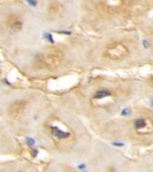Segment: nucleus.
<instances>
[{"label": "nucleus", "mask_w": 153, "mask_h": 172, "mask_svg": "<svg viewBox=\"0 0 153 172\" xmlns=\"http://www.w3.org/2000/svg\"><path fill=\"white\" fill-rule=\"evenodd\" d=\"M16 14L18 13H9L4 22L7 32L11 35H19L25 30V21Z\"/></svg>", "instance_id": "1"}, {"label": "nucleus", "mask_w": 153, "mask_h": 172, "mask_svg": "<svg viewBox=\"0 0 153 172\" xmlns=\"http://www.w3.org/2000/svg\"><path fill=\"white\" fill-rule=\"evenodd\" d=\"M60 61V56L56 53H44L37 56V63L42 67H53Z\"/></svg>", "instance_id": "2"}, {"label": "nucleus", "mask_w": 153, "mask_h": 172, "mask_svg": "<svg viewBox=\"0 0 153 172\" xmlns=\"http://www.w3.org/2000/svg\"><path fill=\"white\" fill-rule=\"evenodd\" d=\"M128 54V49L123 44H114L109 46L105 51V56L110 59H120Z\"/></svg>", "instance_id": "3"}, {"label": "nucleus", "mask_w": 153, "mask_h": 172, "mask_svg": "<svg viewBox=\"0 0 153 172\" xmlns=\"http://www.w3.org/2000/svg\"><path fill=\"white\" fill-rule=\"evenodd\" d=\"M26 108V104L24 102H14L9 106L8 108V111H9V114L11 116H18L21 113H23V111Z\"/></svg>", "instance_id": "4"}, {"label": "nucleus", "mask_w": 153, "mask_h": 172, "mask_svg": "<svg viewBox=\"0 0 153 172\" xmlns=\"http://www.w3.org/2000/svg\"><path fill=\"white\" fill-rule=\"evenodd\" d=\"M50 131H51V134H52L57 140H65V139H67V137L71 136L70 132L61 130L60 128H58L57 126H51L50 127Z\"/></svg>", "instance_id": "5"}, {"label": "nucleus", "mask_w": 153, "mask_h": 172, "mask_svg": "<svg viewBox=\"0 0 153 172\" xmlns=\"http://www.w3.org/2000/svg\"><path fill=\"white\" fill-rule=\"evenodd\" d=\"M134 128L136 130H137L138 132H141V131H145L146 130V128L148 126V119L146 118H136L134 120Z\"/></svg>", "instance_id": "6"}, {"label": "nucleus", "mask_w": 153, "mask_h": 172, "mask_svg": "<svg viewBox=\"0 0 153 172\" xmlns=\"http://www.w3.org/2000/svg\"><path fill=\"white\" fill-rule=\"evenodd\" d=\"M112 96V93L110 92L109 90H99L95 93L94 95V99H98V100H101V99H104L106 97H110Z\"/></svg>", "instance_id": "7"}, {"label": "nucleus", "mask_w": 153, "mask_h": 172, "mask_svg": "<svg viewBox=\"0 0 153 172\" xmlns=\"http://www.w3.org/2000/svg\"><path fill=\"white\" fill-rule=\"evenodd\" d=\"M25 141H26V144H27L29 147H31V148H34V146L36 145L35 139H33V137H31V136H26Z\"/></svg>", "instance_id": "8"}, {"label": "nucleus", "mask_w": 153, "mask_h": 172, "mask_svg": "<svg viewBox=\"0 0 153 172\" xmlns=\"http://www.w3.org/2000/svg\"><path fill=\"white\" fill-rule=\"evenodd\" d=\"M132 114V110L130 108H124L122 111H121V115L122 116H125V117H128Z\"/></svg>", "instance_id": "9"}, {"label": "nucleus", "mask_w": 153, "mask_h": 172, "mask_svg": "<svg viewBox=\"0 0 153 172\" xmlns=\"http://www.w3.org/2000/svg\"><path fill=\"white\" fill-rule=\"evenodd\" d=\"M44 38L47 40V41H49L51 44H54V40H53V37H52V35H51V34H49V33H45L44 34Z\"/></svg>", "instance_id": "10"}, {"label": "nucleus", "mask_w": 153, "mask_h": 172, "mask_svg": "<svg viewBox=\"0 0 153 172\" xmlns=\"http://www.w3.org/2000/svg\"><path fill=\"white\" fill-rule=\"evenodd\" d=\"M76 168H78L79 170H81L82 172H84L85 170H87V165L85 164V163H82V164H79L78 166H76Z\"/></svg>", "instance_id": "11"}, {"label": "nucleus", "mask_w": 153, "mask_h": 172, "mask_svg": "<svg viewBox=\"0 0 153 172\" xmlns=\"http://www.w3.org/2000/svg\"><path fill=\"white\" fill-rule=\"evenodd\" d=\"M111 145L113 146V147H118V148H122V147H124V146H125V144L122 143V142H112Z\"/></svg>", "instance_id": "12"}, {"label": "nucleus", "mask_w": 153, "mask_h": 172, "mask_svg": "<svg viewBox=\"0 0 153 172\" xmlns=\"http://www.w3.org/2000/svg\"><path fill=\"white\" fill-rule=\"evenodd\" d=\"M142 46H143L144 49H148V48L150 47L149 41H147V40H143V41H142Z\"/></svg>", "instance_id": "13"}, {"label": "nucleus", "mask_w": 153, "mask_h": 172, "mask_svg": "<svg viewBox=\"0 0 153 172\" xmlns=\"http://www.w3.org/2000/svg\"><path fill=\"white\" fill-rule=\"evenodd\" d=\"M38 153H39L38 149H36V148H32V156H33V158L37 157V156H38Z\"/></svg>", "instance_id": "14"}, {"label": "nucleus", "mask_w": 153, "mask_h": 172, "mask_svg": "<svg viewBox=\"0 0 153 172\" xmlns=\"http://www.w3.org/2000/svg\"><path fill=\"white\" fill-rule=\"evenodd\" d=\"M3 82H4V83H5L6 85H8V86L10 85V83H9V82H7V81H6V79H4V80H3Z\"/></svg>", "instance_id": "15"}, {"label": "nucleus", "mask_w": 153, "mask_h": 172, "mask_svg": "<svg viewBox=\"0 0 153 172\" xmlns=\"http://www.w3.org/2000/svg\"><path fill=\"white\" fill-rule=\"evenodd\" d=\"M150 106L153 108V99H151V100H150Z\"/></svg>", "instance_id": "16"}]
</instances>
